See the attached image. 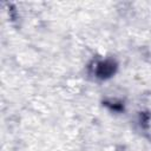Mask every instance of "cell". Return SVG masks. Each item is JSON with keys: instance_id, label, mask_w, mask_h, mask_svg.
Wrapping results in <instances>:
<instances>
[{"instance_id": "6da1fadb", "label": "cell", "mask_w": 151, "mask_h": 151, "mask_svg": "<svg viewBox=\"0 0 151 151\" xmlns=\"http://www.w3.org/2000/svg\"><path fill=\"white\" fill-rule=\"evenodd\" d=\"M114 71H116V64L111 60H106V61L98 64L97 76L99 78H107V77L112 76L114 73Z\"/></svg>"}]
</instances>
